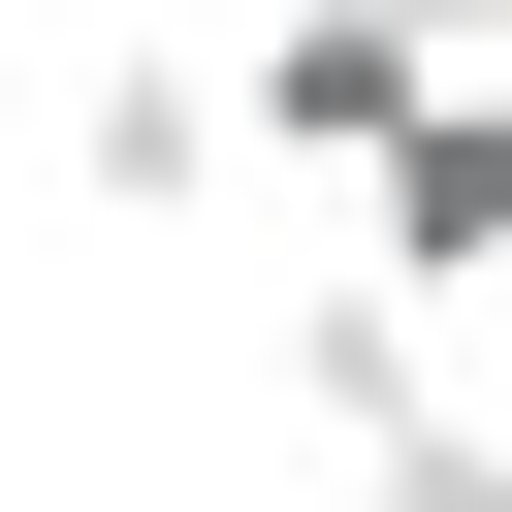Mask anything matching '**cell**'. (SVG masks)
Returning <instances> with one entry per match:
<instances>
[{
  "mask_svg": "<svg viewBox=\"0 0 512 512\" xmlns=\"http://www.w3.org/2000/svg\"><path fill=\"white\" fill-rule=\"evenodd\" d=\"M352 224H384V256H352L384 320H480V288H512V64H448V96L352 160Z\"/></svg>",
  "mask_w": 512,
  "mask_h": 512,
  "instance_id": "6da1fadb",
  "label": "cell"
},
{
  "mask_svg": "<svg viewBox=\"0 0 512 512\" xmlns=\"http://www.w3.org/2000/svg\"><path fill=\"white\" fill-rule=\"evenodd\" d=\"M416 96H448L416 0H256V96H224V128H256V160H384Z\"/></svg>",
  "mask_w": 512,
  "mask_h": 512,
  "instance_id": "7a4b0ae2",
  "label": "cell"
},
{
  "mask_svg": "<svg viewBox=\"0 0 512 512\" xmlns=\"http://www.w3.org/2000/svg\"><path fill=\"white\" fill-rule=\"evenodd\" d=\"M64 160H96V224H192V192H224V64H192V32H128V64L64 96Z\"/></svg>",
  "mask_w": 512,
  "mask_h": 512,
  "instance_id": "3957f363",
  "label": "cell"
},
{
  "mask_svg": "<svg viewBox=\"0 0 512 512\" xmlns=\"http://www.w3.org/2000/svg\"><path fill=\"white\" fill-rule=\"evenodd\" d=\"M288 416H320V448H416V416H448V320H384V288H288Z\"/></svg>",
  "mask_w": 512,
  "mask_h": 512,
  "instance_id": "277c9868",
  "label": "cell"
},
{
  "mask_svg": "<svg viewBox=\"0 0 512 512\" xmlns=\"http://www.w3.org/2000/svg\"><path fill=\"white\" fill-rule=\"evenodd\" d=\"M352 512H512V416H416V448H352Z\"/></svg>",
  "mask_w": 512,
  "mask_h": 512,
  "instance_id": "5b68a950",
  "label": "cell"
}]
</instances>
